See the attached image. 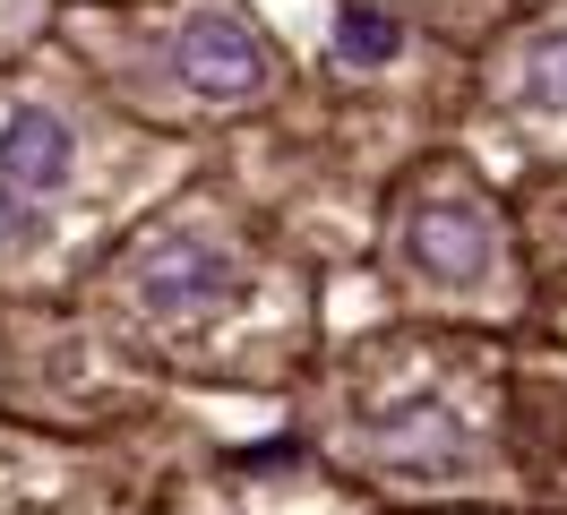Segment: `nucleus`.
Returning a JSON list of instances; mask_svg holds the SVG:
<instances>
[{
	"label": "nucleus",
	"mask_w": 567,
	"mask_h": 515,
	"mask_svg": "<svg viewBox=\"0 0 567 515\" xmlns=\"http://www.w3.org/2000/svg\"><path fill=\"white\" fill-rule=\"evenodd\" d=\"M138 292L155 318H207V309L233 301V258L198 233H164V240H146V258H138Z\"/></svg>",
	"instance_id": "nucleus-1"
},
{
	"label": "nucleus",
	"mask_w": 567,
	"mask_h": 515,
	"mask_svg": "<svg viewBox=\"0 0 567 515\" xmlns=\"http://www.w3.org/2000/svg\"><path fill=\"white\" fill-rule=\"evenodd\" d=\"M173 69L215 103H241V95L267 86V52H258V34H249L241 18H189V27L173 34Z\"/></svg>",
	"instance_id": "nucleus-2"
},
{
	"label": "nucleus",
	"mask_w": 567,
	"mask_h": 515,
	"mask_svg": "<svg viewBox=\"0 0 567 515\" xmlns=\"http://www.w3.org/2000/svg\"><path fill=\"white\" fill-rule=\"evenodd\" d=\"M52 189H70V130L27 103V112L0 121V198L43 206Z\"/></svg>",
	"instance_id": "nucleus-3"
},
{
	"label": "nucleus",
	"mask_w": 567,
	"mask_h": 515,
	"mask_svg": "<svg viewBox=\"0 0 567 515\" xmlns=\"http://www.w3.org/2000/svg\"><path fill=\"white\" fill-rule=\"evenodd\" d=\"M404 249L439 284H473V275L491 267V224H482V206H430L422 224L404 233Z\"/></svg>",
	"instance_id": "nucleus-4"
},
{
	"label": "nucleus",
	"mask_w": 567,
	"mask_h": 515,
	"mask_svg": "<svg viewBox=\"0 0 567 515\" xmlns=\"http://www.w3.org/2000/svg\"><path fill=\"white\" fill-rule=\"evenodd\" d=\"M379 455H388V473H456V412L447 404H395L379 421Z\"/></svg>",
	"instance_id": "nucleus-5"
},
{
	"label": "nucleus",
	"mask_w": 567,
	"mask_h": 515,
	"mask_svg": "<svg viewBox=\"0 0 567 515\" xmlns=\"http://www.w3.org/2000/svg\"><path fill=\"white\" fill-rule=\"evenodd\" d=\"M516 95L542 103V112H567V34H542L516 69Z\"/></svg>",
	"instance_id": "nucleus-6"
},
{
	"label": "nucleus",
	"mask_w": 567,
	"mask_h": 515,
	"mask_svg": "<svg viewBox=\"0 0 567 515\" xmlns=\"http://www.w3.org/2000/svg\"><path fill=\"white\" fill-rule=\"evenodd\" d=\"M336 43H344V61H395V43H404V27H395V18H379V9H344V27H336Z\"/></svg>",
	"instance_id": "nucleus-7"
}]
</instances>
